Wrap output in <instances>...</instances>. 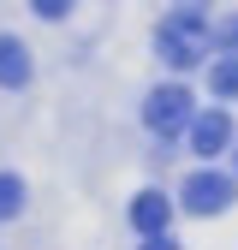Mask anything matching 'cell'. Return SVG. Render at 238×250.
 <instances>
[{
  "label": "cell",
  "mask_w": 238,
  "mask_h": 250,
  "mask_svg": "<svg viewBox=\"0 0 238 250\" xmlns=\"http://www.w3.org/2000/svg\"><path fill=\"white\" fill-rule=\"evenodd\" d=\"M208 36H215V48H226V60H238V18H220Z\"/></svg>",
  "instance_id": "cell-9"
},
{
  "label": "cell",
  "mask_w": 238,
  "mask_h": 250,
  "mask_svg": "<svg viewBox=\"0 0 238 250\" xmlns=\"http://www.w3.org/2000/svg\"><path fill=\"white\" fill-rule=\"evenodd\" d=\"M143 250H178V244H173V238H149Z\"/></svg>",
  "instance_id": "cell-11"
},
{
  "label": "cell",
  "mask_w": 238,
  "mask_h": 250,
  "mask_svg": "<svg viewBox=\"0 0 238 250\" xmlns=\"http://www.w3.org/2000/svg\"><path fill=\"white\" fill-rule=\"evenodd\" d=\"M232 197H238V179H232V173H215V167L191 173V179H185V191H178V203H185L191 214H226Z\"/></svg>",
  "instance_id": "cell-2"
},
{
  "label": "cell",
  "mask_w": 238,
  "mask_h": 250,
  "mask_svg": "<svg viewBox=\"0 0 238 250\" xmlns=\"http://www.w3.org/2000/svg\"><path fill=\"white\" fill-rule=\"evenodd\" d=\"M36 12H42V18H66L72 6H66V0H36Z\"/></svg>",
  "instance_id": "cell-10"
},
{
  "label": "cell",
  "mask_w": 238,
  "mask_h": 250,
  "mask_svg": "<svg viewBox=\"0 0 238 250\" xmlns=\"http://www.w3.org/2000/svg\"><path fill=\"white\" fill-rule=\"evenodd\" d=\"M208 89H215V96H238V60H208Z\"/></svg>",
  "instance_id": "cell-7"
},
{
  "label": "cell",
  "mask_w": 238,
  "mask_h": 250,
  "mask_svg": "<svg viewBox=\"0 0 238 250\" xmlns=\"http://www.w3.org/2000/svg\"><path fill=\"white\" fill-rule=\"evenodd\" d=\"M18 208H24V179L18 173H0V221H12Z\"/></svg>",
  "instance_id": "cell-8"
},
{
  "label": "cell",
  "mask_w": 238,
  "mask_h": 250,
  "mask_svg": "<svg viewBox=\"0 0 238 250\" xmlns=\"http://www.w3.org/2000/svg\"><path fill=\"white\" fill-rule=\"evenodd\" d=\"M226 137H232V119H226L220 107L202 113V119H191V149H197V155H220Z\"/></svg>",
  "instance_id": "cell-5"
},
{
  "label": "cell",
  "mask_w": 238,
  "mask_h": 250,
  "mask_svg": "<svg viewBox=\"0 0 238 250\" xmlns=\"http://www.w3.org/2000/svg\"><path fill=\"white\" fill-rule=\"evenodd\" d=\"M143 125H149V131H161V137L185 131V125H191V89H185V83H161V89H149V102H143Z\"/></svg>",
  "instance_id": "cell-3"
},
{
  "label": "cell",
  "mask_w": 238,
  "mask_h": 250,
  "mask_svg": "<svg viewBox=\"0 0 238 250\" xmlns=\"http://www.w3.org/2000/svg\"><path fill=\"white\" fill-rule=\"evenodd\" d=\"M208 24L197 6H178V12H167V24H161V36H155V48L167 54V66H197V60H208V48H215V36H208Z\"/></svg>",
  "instance_id": "cell-1"
},
{
  "label": "cell",
  "mask_w": 238,
  "mask_h": 250,
  "mask_svg": "<svg viewBox=\"0 0 238 250\" xmlns=\"http://www.w3.org/2000/svg\"><path fill=\"white\" fill-rule=\"evenodd\" d=\"M167 221H173V203H167L161 191H137V203H131V227H137L143 238H167Z\"/></svg>",
  "instance_id": "cell-4"
},
{
  "label": "cell",
  "mask_w": 238,
  "mask_h": 250,
  "mask_svg": "<svg viewBox=\"0 0 238 250\" xmlns=\"http://www.w3.org/2000/svg\"><path fill=\"white\" fill-rule=\"evenodd\" d=\"M30 83V54L18 36H0V89H24Z\"/></svg>",
  "instance_id": "cell-6"
}]
</instances>
